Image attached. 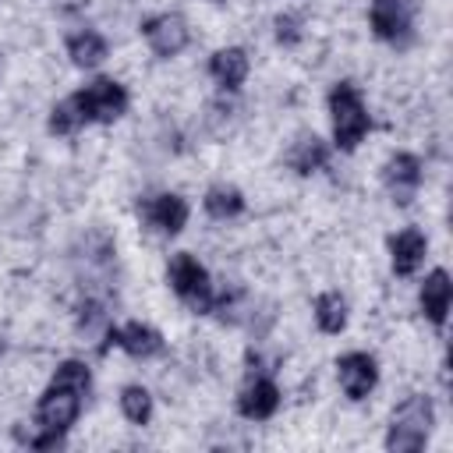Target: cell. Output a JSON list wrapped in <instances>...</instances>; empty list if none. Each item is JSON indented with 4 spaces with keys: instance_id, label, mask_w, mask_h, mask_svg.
I'll list each match as a JSON object with an SVG mask.
<instances>
[{
    "instance_id": "cell-2",
    "label": "cell",
    "mask_w": 453,
    "mask_h": 453,
    "mask_svg": "<svg viewBox=\"0 0 453 453\" xmlns=\"http://www.w3.org/2000/svg\"><path fill=\"white\" fill-rule=\"evenodd\" d=\"M329 120H333L336 149H343V152L357 149V142L368 134V110L361 103L357 85H350V81L333 85V92H329Z\"/></svg>"
},
{
    "instance_id": "cell-12",
    "label": "cell",
    "mask_w": 453,
    "mask_h": 453,
    "mask_svg": "<svg viewBox=\"0 0 453 453\" xmlns=\"http://www.w3.org/2000/svg\"><path fill=\"white\" fill-rule=\"evenodd\" d=\"M106 340L117 343V347H120L124 354H131V357H156V354L163 350V336H159V329H152L149 322H127V326H120V329H110Z\"/></svg>"
},
{
    "instance_id": "cell-17",
    "label": "cell",
    "mask_w": 453,
    "mask_h": 453,
    "mask_svg": "<svg viewBox=\"0 0 453 453\" xmlns=\"http://www.w3.org/2000/svg\"><path fill=\"white\" fill-rule=\"evenodd\" d=\"M287 163H290V170H297V173H315V170H322V166L329 163V145H326L319 134H304V138H297V142L290 145Z\"/></svg>"
},
{
    "instance_id": "cell-11",
    "label": "cell",
    "mask_w": 453,
    "mask_h": 453,
    "mask_svg": "<svg viewBox=\"0 0 453 453\" xmlns=\"http://www.w3.org/2000/svg\"><path fill=\"white\" fill-rule=\"evenodd\" d=\"M188 212H191L188 202H184L180 195H173V191L152 195V198L145 202V209H142L145 223H149L152 230H159V234H180L184 223H188Z\"/></svg>"
},
{
    "instance_id": "cell-4",
    "label": "cell",
    "mask_w": 453,
    "mask_h": 453,
    "mask_svg": "<svg viewBox=\"0 0 453 453\" xmlns=\"http://www.w3.org/2000/svg\"><path fill=\"white\" fill-rule=\"evenodd\" d=\"M81 396L78 389H67V386H46V393L39 396L35 403V428H46V432H57L64 435L74 421H78V411H81Z\"/></svg>"
},
{
    "instance_id": "cell-14",
    "label": "cell",
    "mask_w": 453,
    "mask_h": 453,
    "mask_svg": "<svg viewBox=\"0 0 453 453\" xmlns=\"http://www.w3.org/2000/svg\"><path fill=\"white\" fill-rule=\"evenodd\" d=\"M425 251H428V241H425L421 230H414V226L400 230V234L389 241V262H393V273H396V276H411V273H418V265L425 262Z\"/></svg>"
},
{
    "instance_id": "cell-20",
    "label": "cell",
    "mask_w": 453,
    "mask_h": 453,
    "mask_svg": "<svg viewBox=\"0 0 453 453\" xmlns=\"http://www.w3.org/2000/svg\"><path fill=\"white\" fill-rule=\"evenodd\" d=\"M315 322L322 333H340L347 326V301L336 290H326L315 297Z\"/></svg>"
},
{
    "instance_id": "cell-1",
    "label": "cell",
    "mask_w": 453,
    "mask_h": 453,
    "mask_svg": "<svg viewBox=\"0 0 453 453\" xmlns=\"http://www.w3.org/2000/svg\"><path fill=\"white\" fill-rule=\"evenodd\" d=\"M432 421H435L432 400H428V396H418V393L407 396V400L393 411L389 435H386V449H389V453H418V449L428 442Z\"/></svg>"
},
{
    "instance_id": "cell-21",
    "label": "cell",
    "mask_w": 453,
    "mask_h": 453,
    "mask_svg": "<svg viewBox=\"0 0 453 453\" xmlns=\"http://www.w3.org/2000/svg\"><path fill=\"white\" fill-rule=\"evenodd\" d=\"M120 414L131 425H149V418H152V393L145 386H124L120 389Z\"/></svg>"
},
{
    "instance_id": "cell-9",
    "label": "cell",
    "mask_w": 453,
    "mask_h": 453,
    "mask_svg": "<svg viewBox=\"0 0 453 453\" xmlns=\"http://www.w3.org/2000/svg\"><path fill=\"white\" fill-rule=\"evenodd\" d=\"M142 32H145V42L156 57H177L191 39L188 21L180 14H156L142 25Z\"/></svg>"
},
{
    "instance_id": "cell-6",
    "label": "cell",
    "mask_w": 453,
    "mask_h": 453,
    "mask_svg": "<svg viewBox=\"0 0 453 453\" xmlns=\"http://www.w3.org/2000/svg\"><path fill=\"white\" fill-rule=\"evenodd\" d=\"M382 184L396 205H407L421 188V159L411 152H396L382 166Z\"/></svg>"
},
{
    "instance_id": "cell-19",
    "label": "cell",
    "mask_w": 453,
    "mask_h": 453,
    "mask_svg": "<svg viewBox=\"0 0 453 453\" xmlns=\"http://www.w3.org/2000/svg\"><path fill=\"white\" fill-rule=\"evenodd\" d=\"M85 124H88V117H85V106H81L78 92L67 96V99H60V103L50 110V131H53V134H74V131L85 127Z\"/></svg>"
},
{
    "instance_id": "cell-23",
    "label": "cell",
    "mask_w": 453,
    "mask_h": 453,
    "mask_svg": "<svg viewBox=\"0 0 453 453\" xmlns=\"http://www.w3.org/2000/svg\"><path fill=\"white\" fill-rule=\"evenodd\" d=\"M276 39H280V42H297V39H301V32H297V18L280 14V18H276Z\"/></svg>"
},
{
    "instance_id": "cell-13",
    "label": "cell",
    "mask_w": 453,
    "mask_h": 453,
    "mask_svg": "<svg viewBox=\"0 0 453 453\" xmlns=\"http://www.w3.org/2000/svg\"><path fill=\"white\" fill-rule=\"evenodd\" d=\"M248 53L241 50V46H223V50H216L212 57H209V74H212V81L219 85V88H226V92H234V88H241L244 85V78H248Z\"/></svg>"
},
{
    "instance_id": "cell-24",
    "label": "cell",
    "mask_w": 453,
    "mask_h": 453,
    "mask_svg": "<svg viewBox=\"0 0 453 453\" xmlns=\"http://www.w3.org/2000/svg\"><path fill=\"white\" fill-rule=\"evenodd\" d=\"M0 354H4V343H0Z\"/></svg>"
},
{
    "instance_id": "cell-10",
    "label": "cell",
    "mask_w": 453,
    "mask_h": 453,
    "mask_svg": "<svg viewBox=\"0 0 453 453\" xmlns=\"http://www.w3.org/2000/svg\"><path fill=\"white\" fill-rule=\"evenodd\" d=\"M276 407H280V389L265 375H251L237 393V411L248 421H265L276 414Z\"/></svg>"
},
{
    "instance_id": "cell-22",
    "label": "cell",
    "mask_w": 453,
    "mask_h": 453,
    "mask_svg": "<svg viewBox=\"0 0 453 453\" xmlns=\"http://www.w3.org/2000/svg\"><path fill=\"white\" fill-rule=\"evenodd\" d=\"M53 386H67V389H78V393H88V382H92V375H88V365L85 361H60L57 365V372H53V379H50Z\"/></svg>"
},
{
    "instance_id": "cell-3",
    "label": "cell",
    "mask_w": 453,
    "mask_h": 453,
    "mask_svg": "<svg viewBox=\"0 0 453 453\" xmlns=\"http://www.w3.org/2000/svg\"><path fill=\"white\" fill-rule=\"evenodd\" d=\"M166 280H170L173 294H177L195 315L212 311V304H216V290H212V283H209L205 265H202L195 255L177 251V255L170 258V265H166Z\"/></svg>"
},
{
    "instance_id": "cell-16",
    "label": "cell",
    "mask_w": 453,
    "mask_h": 453,
    "mask_svg": "<svg viewBox=\"0 0 453 453\" xmlns=\"http://www.w3.org/2000/svg\"><path fill=\"white\" fill-rule=\"evenodd\" d=\"M106 53H110L106 39L99 32H92V28H81V32H71L67 35V57H71L74 67H85V71L88 67H99L106 60Z\"/></svg>"
},
{
    "instance_id": "cell-15",
    "label": "cell",
    "mask_w": 453,
    "mask_h": 453,
    "mask_svg": "<svg viewBox=\"0 0 453 453\" xmlns=\"http://www.w3.org/2000/svg\"><path fill=\"white\" fill-rule=\"evenodd\" d=\"M418 301H421V311H425V319L432 326H442L446 322V311H449V301H453V283H449L446 269H432L425 276Z\"/></svg>"
},
{
    "instance_id": "cell-5",
    "label": "cell",
    "mask_w": 453,
    "mask_h": 453,
    "mask_svg": "<svg viewBox=\"0 0 453 453\" xmlns=\"http://www.w3.org/2000/svg\"><path fill=\"white\" fill-rule=\"evenodd\" d=\"M78 99H81V106H85L88 124H92V120L113 124V120L127 110V92H124V85L113 81V78H96V81H88L85 88H78Z\"/></svg>"
},
{
    "instance_id": "cell-18",
    "label": "cell",
    "mask_w": 453,
    "mask_h": 453,
    "mask_svg": "<svg viewBox=\"0 0 453 453\" xmlns=\"http://www.w3.org/2000/svg\"><path fill=\"white\" fill-rule=\"evenodd\" d=\"M202 205H205V212H209L212 219H234V216L244 212V195H241L234 184H212V188L205 191Z\"/></svg>"
},
{
    "instance_id": "cell-7",
    "label": "cell",
    "mask_w": 453,
    "mask_h": 453,
    "mask_svg": "<svg viewBox=\"0 0 453 453\" xmlns=\"http://www.w3.org/2000/svg\"><path fill=\"white\" fill-rule=\"evenodd\" d=\"M336 379H340V389L350 396V400H365L375 382H379V368H375V357L365 354V350H350L336 361Z\"/></svg>"
},
{
    "instance_id": "cell-8",
    "label": "cell",
    "mask_w": 453,
    "mask_h": 453,
    "mask_svg": "<svg viewBox=\"0 0 453 453\" xmlns=\"http://www.w3.org/2000/svg\"><path fill=\"white\" fill-rule=\"evenodd\" d=\"M372 32L386 42H407L411 39V18H414V7L411 0H375L372 4Z\"/></svg>"
}]
</instances>
